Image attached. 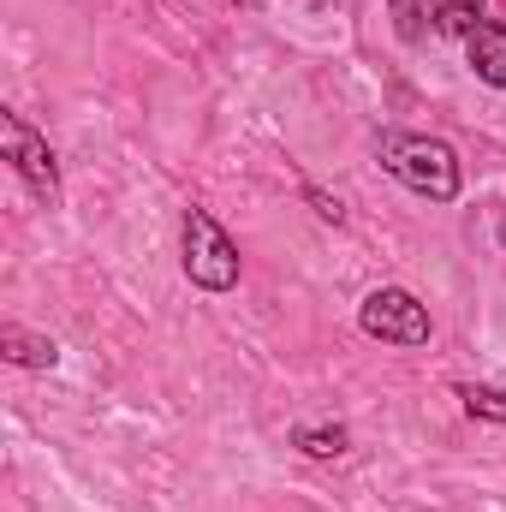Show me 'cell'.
<instances>
[{
	"label": "cell",
	"mask_w": 506,
	"mask_h": 512,
	"mask_svg": "<svg viewBox=\"0 0 506 512\" xmlns=\"http://www.w3.org/2000/svg\"><path fill=\"white\" fill-rule=\"evenodd\" d=\"M381 167H387L405 191H417V197H429V203H453V197H459V155H453L441 137L387 131V137H381Z\"/></svg>",
	"instance_id": "6da1fadb"
},
{
	"label": "cell",
	"mask_w": 506,
	"mask_h": 512,
	"mask_svg": "<svg viewBox=\"0 0 506 512\" xmlns=\"http://www.w3.org/2000/svg\"><path fill=\"white\" fill-rule=\"evenodd\" d=\"M185 274L203 292H227L239 280V245L221 233L209 209H185Z\"/></svg>",
	"instance_id": "7a4b0ae2"
},
{
	"label": "cell",
	"mask_w": 506,
	"mask_h": 512,
	"mask_svg": "<svg viewBox=\"0 0 506 512\" xmlns=\"http://www.w3.org/2000/svg\"><path fill=\"white\" fill-rule=\"evenodd\" d=\"M358 322H364L370 340H387V346H423L429 340V310L405 286H376L358 304Z\"/></svg>",
	"instance_id": "3957f363"
},
{
	"label": "cell",
	"mask_w": 506,
	"mask_h": 512,
	"mask_svg": "<svg viewBox=\"0 0 506 512\" xmlns=\"http://www.w3.org/2000/svg\"><path fill=\"white\" fill-rule=\"evenodd\" d=\"M0 137H6V155H12V167L24 173V185H30L42 203H54V197H60V173H54V155H48V143L24 126L18 114H6V120H0Z\"/></svg>",
	"instance_id": "277c9868"
},
{
	"label": "cell",
	"mask_w": 506,
	"mask_h": 512,
	"mask_svg": "<svg viewBox=\"0 0 506 512\" xmlns=\"http://www.w3.org/2000/svg\"><path fill=\"white\" fill-rule=\"evenodd\" d=\"M465 42H471V72H477L483 84L506 90V18H489V24H477Z\"/></svg>",
	"instance_id": "5b68a950"
},
{
	"label": "cell",
	"mask_w": 506,
	"mask_h": 512,
	"mask_svg": "<svg viewBox=\"0 0 506 512\" xmlns=\"http://www.w3.org/2000/svg\"><path fill=\"white\" fill-rule=\"evenodd\" d=\"M0 346H6L12 364H30V370H54V358H60V346H54L48 334H24L18 322L0 328Z\"/></svg>",
	"instance_id": "8992f818"
},
{
	"label": "cell",
	"mask_w": 506,
	"mask_h": 512,
	"mask_svg": "<svg viewBox=\"0 0 506 512\" xmlns=\"http://www.w3.org/2000/svg\"><path fill=\"white\" fill-rule=\"evenodd\" d=\"M483 6H489V0H435V24H441L447 36H471V30L483 24Z\"/></svg>",
	"instance_id": "52a82bcc"
},
{
	"label": "cell",
	"mask_w": 506,
	"mask_h": 512,
	"mask_svg": "<svg viewBox=\"0 0 506 512\" xmlns=\"http://www.w3.org/2000/svg\"><path fill=\"white\" fill-rule=\"evenodd\" d=\"M393 6V30L405 42H423L429 36V18H435V0H387Z\"/></svg>",
	"instance_id": "ba28073f"
},
{
	"label": "cell",
	"mask_w": 506,
	"mask_h": 512,
	"mask_svg": "<svg viewBox=\"0 0 506 512\" xmlns=\"http://www.w3.org/2000/svg\"><path fill=\"white\" fill-rule=\"evenodd\" d=\"M459 399H465V411H471V417L506 423V393H501V387H459Z\"/></svg>",
	"instance_id": "9c48e42d"
},
{
	"label": "cell",
	"mask_w": 506,
	"mask_h": 512,
	"mask_svg": "<svg viewBox=\"0 0 506 512\" xmlns=\"http://www.w3.org/2000/svg\"><path fill=\"white\" fill-rule=\"evenodd\" d=\"M298 447L310 459H340L346 453V429H298Z\"/></svg>",
	"instance_id": "30bf717a"
},
{
	"label": "cell",
	"mask_w": 506,
	"mask_h": 512,
	"mask_svg": "<svg viewBox=\"0 0 506 512\" xmlns=\"http://www.w3.org/2000/svg\"><path fill=\"white\" fill-rule=\"evenodd\" d=\"M501 233H506V227H501Z\"/></svg>",
	"instance_id": "8fae6325"
}]
</instances>
